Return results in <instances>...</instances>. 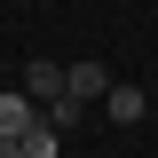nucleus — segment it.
<instances>
[{
	"label": "nucleus",
	"mask_w": 158,
	"mask_h": 158,
	"mask_svg": "<svg viewBox=\"0 0 158 158\" xmlns=\"http://www.w3.org/2000/svg\"><path fill=\"white\" fill-rule=\"evenodd\" d=\"M16 87L40 103V111H48V103H56L63 87H71V63H24V79H16Z\"/></svg>",
	"instance_id": "f257e3e1"
},
{
	"label": "nucleus",
	"mask_w": 158,
	"mask_h": 158,
	"mask_svg": "<svg viewBox=\"0 0 158 158\" xmlns=\"http://www.w3.org/2000/svg\"><path fill=\"white\" fill-rule=\"evenodd\" d=\"M111 87H118V79H111V63H95V56H79V63H71V87H63V95H71V103H103Z\"/></svg>",
	"instance_id": "f03ea898"
},
{
	"label": "nucleus",
	"mask_w": 158,
	"mask_h": 158,
	"mask_svg": "<svg viewBox=\"0 0 158 158\" xmlns=\"http://www.w3.org/2000/svg\"><path fill=\"white\" fill-rule=\"evenodd\" d=\"M40 118H48V111H40V103L24 95V87H8V95H0V135H16V142H24V135L40 127Z\"/></svg>",
	"instance_id": "7ed1b4c3"
},
{
	"label": "nucleus",
	"mask_w": 158,
	"mask_h": 158,
	"mask_svg": "<svg viewBox=\"0 0 158 158\" xmlns=\"http://www.w3.org/2000/svg\"><path fill=\"white\" fill-rule=\"evenodd\" d=\"M103 111H111V118H118V127H135V118H142V111H150V95H142V87H127V79H118L111 95H103Z\"/></svg>",
	"instance_id": "20e7f679"
},
{
	"label": "nucleus",
	"mask_w": 158,
	"mask_h": 158,
	"mask_svg": "<svg viewBox=\"0 0 158 158\" xmlns=\"http://www.w3.org/2000/svg\"><path fill=\"white\" fill-rule=\"evenodd\" d=\"M24 150H32V158H56V150H63V135H56V127H48V118H40L32 135H24Z\"/></svg>",
	"instance_id": "39448f33"
},
{
	"label": "nucleus",
	"mask_w": 158,
	"mask_h": 158,
	"mask_svg": "<svg viewBox=\"0 0 158 158\" xmlns=\"http://www.w3.org/2000/svg\"><path fill=\"white\" fill-rule=\"evenodd\" d=\"M0 158H32V150H24V142H16V135H0Z\"/></svg>",
	"instance_id": "423d86ee"
}]
</instances>
